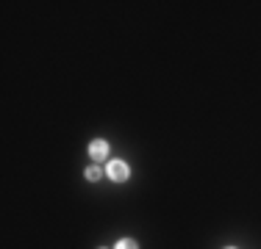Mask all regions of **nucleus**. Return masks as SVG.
I'll list each match as a JSON object with an SVG mask.
<instances>
[{
  "mask_svg": "<svg viewBox=\"0 0 261 249\" xmlns=\"http://www.w3.org/2000/svg\"><path fill=\"white\" fill-rule=\"evenodd\" d=\"M128 164L125 161H111L109 164V177L114 180V183H122V180H128Z\"/></svg>",
  "mask_w": 261,
  "mask_h": 249,
  "instance_id": "f257e3e1",
  "label": "nucleus"
},
{
  "mask_svg": "<svg viewBox=\"0 0 261 249\" xmlns=\"http://www.w3.org/2000/svg\"><path fill=\"white\" fill-rule=\"evenodd\" d=\"M89 155H92L95 161H106V155H109V144H106V141H92Z\"/></svg>",
  "mask_w": 261,
  "mask_h": 249,
  "instance_id": "f03ea898",
  "label": "nucleus"
},
{
  "mask_svg": "<svg viewBox=\"0 0 261 249\" xmlns=\"http://www.w3.org/2000/svg\"><path fill=\"white\" fill-rule=\"evenodd\" d=\"M117 249H136V241H130V238H122L120 244H117Z\"/></svg>",
  "mask_w": 261,
  "mask_h": 249,
  "instance_id": "7ed1b4c3",
  "label": "nucleus"
},
{
  "mask_svg": "<svg viewBox=\"0 0 261 249\" xmlns=\"http://www.w3.org/2000/svg\"><path fill=\"white\" fill-rule=\"evenodd\" d=\"M86 177H89V180H97V177H100V169H97V166H92V169H86Z\"/></svg>",
  "mask_w": 261,
  "mask_h": 249,
  "instance_id": "20e7f679",
  "label": "nucleus"
},
{
  "mask_svg": "<svg viewBox=\"0 0 261 249\" xmlns=\"http://www.w3.org/2000/svg\"><path fill=\"white\" fill-rule=\"evenodd\" d=\"M228 249H233V246H228Z\"/></svg>",
  "mask_w": 261,
  "mask_h": 249,
  "instance_id": "39448f33",
  "label": "nucleus"
}]
</instances>
